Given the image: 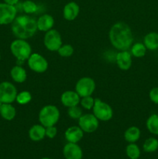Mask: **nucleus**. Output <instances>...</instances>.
I'll return each mask as SVG.
<instances>
[{
	"instance_id": "nucleus-18",
	"label": "nucleus",
	"mask_w": 158,
	"mask_h": 159,
	"mask_svg": "<svg viewBox=\"0 0 158 159\" xmlns=\"http://www.w3.org/2000/svg\"><path fill=\"white\" fill-rule=\"evenodd\" d=\"M28 134L31 141H40L46 137V127L42 124H35L29 128Z\"/></svg>"
},
{
	"instance_id": "nucleus-6",
	"label": "nucleus",
	"mask_w": 158,
	"mask_h": 159,
	"mask_svg": "<svg viewBox=\"0 0 158 159\" xmlns=\"http://www.w3.org/2000/svg\"><path fill=\"white\" fill-rule=\"evenodd\" d=\"M95 82L90 77H82L75 85V91L81 98L89 96L95 90Z\"/></svg>"
},
{
	"instance_id": "nucleus-27",
	"label": "nucleus",
	"mask_w": 158,
	"mask_h": 159,
	"mask_svg": "<svg viewBox=\"0 0 158 159\" xmlns=\"http://www.w3.org/2000/svg\"><path fill=\"white\" fill-rule=\"evenodd\" d=\"M22 8L25 13L29 15V14H33L37 12L38 9V6L32 0H26L22 4Z\"/></svg>"
},
{
	"instance_id": "nucleus-33",
	"label": "nucleus",
	"mask_w": 158,
	"mask_h": 159,
	"mask_svg": "<svg viewBox=\"0 0 158 159\" xmlns=\"http://www.w3.org/2000/svg\"><path fill=\"white\" fill-rule=\"evenodd\" d=\"M57 134V129L55 126H51V127H46V137L48 138L53 139L56 137Z\"/></svg>"
},
{
	"instance_id": "nucleus-32",
	"label": "nucleus",
	"mask_w": 158,
	"mask_h": 159,
	"mask_svg": "<svg viewBox=\"0 0 158 159\" xmlns=\"http://www.w3.org/2000/svg\"><path fill=\"white\" fill-rule=\"evenodd\" d=\"M150 99L153 103L158 105V87H154L149 93Z\"/></svg>"
},
{
	"instance_id": "nucleus-1",
	"label": "nucleus",
	"mask_w": 158,
	"mask_h": 159,
	"mask_svg": "<svg viewBox=\"0 0 158 159\" xmlns=\"http://www.w3.org/2000/svg\"><path fill=\"white\" fill-rule=\"evenodd\" d=\"M108 37L112 45L119 51H128L133 43L131 28L124 22H117L113 24L108 33Z\"/></svg>"
},
{
	"instance_id": "nucleus-30",
	"label": "nucleus",
	"mask_w": 158,
	"mask_h": 159,
	"mask_svg": "<svg viewBox=\"0 0 158 159\" xmlns=\"http://www.w3.org/2000/svg\"><path fill=\"white\" fill-rule=\"evenodd\" d=\"M68 114L71 119L78 120L79 118L83 115V113H82L81 108H80L78 106H75V107H72L68 108Z\"/></svg>"
},
{
	"instance_id": "nucleus-9",
	"label": "nucleus",
	"mask_w": 158,
	"mask_h": 159,
	"mask_svg": "<svg viewBox=\"0 0 158 159\" xmlns=\"http://www.w3.org/2000/svg\"><path fill=\"white\" fill-rule=\"evenodd\" d=\"M27 65L29 68L36 73H43L48 68L46 59L38 53L31 54L27 60Z\"/></svg>"
},
{
	"instance_id": "nucleus-16",
	"label": "nucleus",
	"mask_w": 158,
	"mask_h": 159,
	"mask_svg": "<svg viewBox=\"0 0 158 159\" xmlns=\"http://www.w3.org/2000/svg\"><path fill=\"white\" fill-rule=\"evenodd\" d=\"M80 7L75 2H70L67 3L63 9V16L68 21H73L79 15Z\"/></svg>"
},
{
	"instance_id": "nucleus-5",
	"label": "nucleus",
	"mask_w": 158,
	"mask_h": 159,
	"mask_svg": "<svg viewBox=\"0 0 158 159\" xmlns=\"http://www.w3.org/2000/svg\"><path fill=\"white\" fill-rule=\"evenodd\" d=\"M92 110L93 114L99 120L108 121L113 116V110L112 107L100 99H94Z\"/></svg>"
},
{
	"instance_id": "nucleus-4",
	"label": "nucleus",
	"mask_w": 158,
	"mask_h": 159,
	"mask_svg": "<svg viewBox=\"0 0 158 159\" xmlns=\"http://www.w3.org/2000/svg\"><path fill=\"white\" fill-rule=\"evenodd\" d=\"M10 51L12 55L20 63L27 61L32 54V48L30 44L23 39H15L11 43Z\"/></svg>"
},
{
	"instance_id": "nucleus-19",
	"label": "nucleus",
	"mask_w": 158,
	"mask_h": 159,
	"mask_svg": "<svg viewBox=\"0 0 158 159\" xmlns=\"http://www.w3.org/2000/svg\"><path fill=\"white\" fill-rule=\"evenodd\" d=\"M10 76L14 82L17 83H23L26 80L27 74L25 68L20 65H15L11 69Z\"/></svg>"
},
{
	"instance_id": "nucleus-36",
	"label": "nucleus",
	"mask_w": 158,
	"mask_h": 159,
	"mask_svg": "<svg viewBox=\"0 0 158 159\" xmlns=\"http://www.w3.org/2000/svg\"><path fill=\"white\" fill-rule=\"evenodd\" d=\"M41 159H50V158H41Z\"/></svg>"
},
{
	"instance_id": "nucleus-13",
	"label": "nucleus",
	"mask_w": 158,
	"mask_h": 159,
	"mask_svg": "<svg viewBox=\"0 0 158 159\" xmlns=\"http://www.w3.org/2000/svg\"><path fill=\"white\" fill-rule=\"evenodd\" d=\"M80 101V96L76 93V91L68 90V91L64 92L60 96V102L64 107L68 108L78 106Z\"/></svg>"
},
{
	"instance_id": "nucleus-21",
	"label": "nucleus",
	"mask_w": 158,
	"mask_h": 159,
	"mask_svg": "<svg viewBox=\"0 0 158 159\" xmlns=\"http://www.w3.org/2000/svg\"><path fill=\"white\" fill-rule=\"evenodd\" d=\"M141 131L139 127L132 126L127 128L124 133V138L128 143H136L140 138Z\"/></svg>"
},
{
	"instance_id": "nucleus-24",
	"label": "nucleus",
	"mask_w": 158,
	"mask_h": 159,
	"mask_svg": "<svg viewBox=\"0 0 158 159\" xmlns=\"http://www.w3.org/2000/svg\"><path fill=\"white\" fill-rule=\"evenodd\" d=\"M143 148L145 152L153 153L158 150V140L155 138H149L144 141Z\"/></svg>"
},
{
	"instance_id": "nucleus-17",
	"label": "nucleus",
	"mask_w": 158,
	"mask_h": 159,
	"mask_svg": "<svg viewBox=\"0 0 158 159\" xmlns=\"http://www.w3.org/2000/svg\"><path fill=\"white\" fill-rule=\"evenodd\" d=\"M54 25V19L50 14H43L37 20V30L41 32H47L53 29Z\"/></svg>"
},
{
	"instance_id": "nucleus-10",
	"label": "nucleus",
	"mask_w": 158,
	"mask_h": 159,
	"mask_svg": "<svg viewBox=\"0 0 158 159\" xmlns=\"http://www.w3.org/2000/svg\"><path fill=\"white\" fill-rule=\"evenodd\" d=\"M78 126L85 133H93L99 128V120L93 113H86L78 119Z\"/></svg>"
},
{
	"instance_id": "nucleus-3",
	"label": "nucleus",
	"mask_w": 158,
	"mask_h": 159,
	"mask_svg": "<svg viewBox=\"0 0 158 159\" xmlns=\"http://www.w3.org/2000/svg\"><path fill=\"white\" fill-rule=\"evenodd\" d=\"M60 110L56 106H44L39 112L38 119L40 124L45 127L55 126L60 120Z\"/></svg>"
},
{
	"instance_id": "nucleus-35",
	"label": "nucleus",
	"mask_w": 158,
	"mask_h": 159,
	"mask_svg": "<svg viewBox=\"0 0 158 159\" xmlns=\"http://www.w3.org/2000/svg\"><path fill=\"white\" fill-rule=\"evenodd\" d=\"M2 102L1 100H0V108H1V107H2Z\"/></svg>"
},
{
	"instance_id": "nucleus-23",
	"label": "nucleus",
	"mask_w": 158,
	"mask_h": 159,
	"mask_svg": "<svg viewBox=\"0 0 158 159\" xmlns=\"http://www.w3.org/2000/svg\"><path fill=\"white\" fill-rule=\"evenodd\" d=\"M146 126L150 133L158 136V115L155 113L150 115L146 122Z\"/></svg>"
},
{
	"instance_id": "nucleus-8",
	"label": "nucleus",
	"mask_w": 158,
	"mask_h": 159,
	"mask_svg": "<svg viewBox=\"0 0 158 159\" xmlns=\"http://www.w3.org/2000/svg\"><path fill=\"white\" fill-rule=\"evenodd\" d=\"M17 89L9 82L0 83V100L2 103H12L15 101L17 96Z\"/></svg>"
},
{
	"instance_id": "nucleus-29",
	"label": "nucleus",
	"mask_w": 158,
	"mask_h": 159,
	"mask_svg": "<svg viewBox=\"0 0 158 159\" xmlns=\"http://www.w3.org/2000/svg\"><path fill=\"white\" fill-rule=\"evenodd\" d=\"M57 52L60 57H69L74 54V48L71 44H62Z\"/></svg>"
},
{
	"instance_id": "nucleus-11",
	"label": "nucleus",
	"mask_w": 158,
	"mask_h": 159,
	"mask_svg": "<svg viewBox=\"0 0 158 159\" xmlns=\"http://www.w3.org/2000/svg\"><path fill=\"white\" fill-rule=\"evenodd\" d=\"M17 15L15 6L0 2V25H8L14 21Z\"/></svg>"
},
{
	"instance_id": "nucleus-14",
	"label": "nucleus",
	"mask_w": 158,
	"mask_h": 159,
	"mask_svg": "<svg viewBox=\"0 0 158 159\" xmlns=\"http://www.w3.org/2000/svg\"><path fill=\"white\" fill-rule=\"evenodd\" d=\"M116 64L119 69L127 71L132 66V54L128 51H120L116 54Z\"/></svg>"
},
{
	"instance_id": "nucleus-22",
	"label": "nucleus",
	"mask_w": 158,
	"mask_h": 159,
	"mask_svg": "<svg viewBox=\"0 0 158 159\" xmlns=\"http://www.w3.org/2000/svg\"><path fill=\"white\" fill-rule=\"evenodd\" d=\"M0 115L6 120H12L16 115V110L11 103H3L0 108Z\"/></svg>"
},
{
	"instance_id": "nucleus-26",
	"label": "nucleus",
	"mask_w": 158,
	"mask_h": 159,
	"mask_svg": "<svg viewBox=\"0 0 158 159\" xmlns=\"http://www.w3.org/2000/svg\"><path fill=\"white\" fill-rule=\"evenodd\" d=\"M125 153L127 157L130 159H138L140 156V149L135 143H129L126 146Z\"/></svg>"
},
{
	"instance_id": "nucleus-34",
	"label": "nucleus",
	"mask_w": 158,
	"mask_h": 159,
	"mask_svg": "<svg viewBox=\"0 0 158 159\" xmlns=\"http://www.w3.org/2000/svg\"><path fill=\"white\" fill-rule=\"evenodd\" d=\"M2 1H3V2L7 3V4L12 5V6H15V5L18 4V2L20 0H2Z\"/></svg>"
},
{
	"instance_id": "nucleus-12",
	"label": "nucleus",
	"mask_w": 158,
	"mask_h": 159,
	"mask_svg": "<svg viewBox=\"0 0 158 159\" xmlns=\"http://www.w3.org/2000/svg\"><path fill=\"white\" fill-rule=\"evenodd\" d=\"M63 155L65 159H82L83 152L77 143L68 142L64 147Z\"/></svg>"
},
{
	"instance_id": "nucleus-37",
	"label": "nucleus",
	"mask_w": 158,
	"mask_h": 159,
	"mask_svg": "<svg viewBox=\"0 0 158 159\" xmlns=\"http://www.w3.org/2000/svg\"><path fill=\"white\" fill-rule=\"evenodd\" d=\"M0 60H1V54H0Z\"/></svg>"
},
{
	"instance_id": "nucleus-25",
	"label": "nucleus",
	"mask_w": 158,
	"mask_h": 159,
	"mask_svg": "<svg viewBox=\"0 0 158 159\" xmlns=\"http://www.w3.org/2000/svg\"><path fill=\"white\" fill-rule=\"evenodd\" d=\"M131 54L135 57H143L147 53V48L143 43H136L131 46Z\"/></svg>"
},
{
	"instance_id": "nucleus-28",
	"label": "nucleus",
	"mask_w": 158,
	"mask_h": 159,
	"mask_svg": "<svg viewBox=\"0 0 158 159\" xmlns=\"http://www.w3.org/2000/svg\"><path fill=\"white\" fill-rule=\"evenodd\" d=\"M32 100V95L28 91H22L16 96L15 101L20 105H26Z\"/></svg>"
},
{
	"instance_id": "nucleus-15",
	"label": "nucleus",
	"mask_w": 158,
	"mask_h": 159,
	"mask_svg": "<svg viewBox=\"0 0 158 159\" xmlns=\"http://www.w3.org/2000/svg\"><path fill=\"white\" fill-rule=\"evenodd\" d=\"M85 132L79 126H71L68 127L64 133L65 139L70 143H78L83 138Z\"/></svg>"
},
{
	"instance_id": "nucleus-31",
	"label": "nucleus",
	"mask_w": 158,
	"mask_h": 159,
	"mask_svg": "<svg viewBox=\"0 0 158 159\" xmlns=\"http://www.w3.org/2000/svg\"><path fill=\"white\" fill-rule=\"evenodd\" d=\"M80 103L84 109L87 110H90L93 108L94 103V99L91 96L82 97L80 101Z\"/></svg>"
},
{
	"instance_id": "nucleus-2",
	"label": "nucleus",
	"mask_w": 158,
	"mask_h": 159,
	"mask_svg": "<svg viewBox=\"0 0 158 159\" xmlns=\"http://www.w3.org/2000/svg\"><path fill=\"white\" fill-rule=\"evenodd\" d=\"M37 30V20L28 15L16 16L12 23V34L19 39L30 38Z\"/></svg>"
},
{
	"instance_id": "nucleus-7",
	"label": "nucleus",
	"mask_w": 158,
	"mask_h": 159,
	"mask_svg": "<svg viewBox=\"0 0 158 159\" xmlns=\"http://www.w3.org/2000/svg\"><path fill=\"white\" fill-rule=\"evenodd\" d=\"M43 43L48 51H57L62 45L61 35L57 30H50L45 34Z\"/></svg>"
},
{
	"instance_id": "nucleus-38",
	"label": "nucleus",
	"mask_w": 158,
	"mask_h": 159,
	"mask_svg": "<svg viewBox=\"0 0 158 159\" xmlns=\"http://www.w3.org/2000/svg\"><path fill=\"white\" fill-rule=\"evenodd\" d=\"M138 159H139V158H138Z\"/></svg>"
},
{
	"instance_id": "nucleus-20",
	"label": "nucleus",
	"mask_w": 158,
	"mask_h": 159,
	"mask_svg": "<svg viewBox=\"0 0 158 159\" xmlns=\"http://www.w3.org/2000/svg\"><path fill=\"white\" fill-rule=\"evenodd\" d=\"M143 43L147 50L156 51L158 49V33L150 32L144 37Z\"/></svg>"
}]
</instances>
